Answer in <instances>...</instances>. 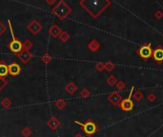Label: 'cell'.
Masks as SVG:
<instances>
[{
  "label": "cell",
  "mask_w": 163,
  "mask_h": 137,
  "mask_svg": "<svg viewBox=\"0 0 163 137\" xmlns=\"http://www.w3.org/2000/svg\"><path fill=\"white\" fill-rule=\"evenodd\" d=\"M0 104H1V106L3 107L4 109H9L11 108V106H12V100H11L10 98H3L0 102Z\"/></svg>",
  "instance_id": "19"
},
{
  "label": "cell",
  "mask_w": 163,
  "mask_h": 137,
  "mask_svg": "<svg viewBox=\"0 0 163 137\" xmlns=\"http://www.w3.org/2000/svg\"><path fill=\"white\" fill-rule=\"evenodd\" d=\"M32 134H33V130H32L31 128L25 127L21 130V135H22L23 137H30Z\"/></svg>",
  "instance_id": "20"
},
{
  "label": "cell",
  "mask_w": 163,
  "mask_h": 137,
  "mask_svg": "<svg viewBox=\"0 0 163 137\" xmlns=\"http://www.w3.org/2000/svg\"><path fill=\"white\" fill-rule=\"evenodd\" d=\"M100 46H101L100 43L98 42L97 39H92V41L88 44V49L92 52H95L100 49Z\"/></svg>",
  "instance_id": "13"
},
{
  "label": "cell",
  "mask_w": 163,
  "mask_h": 137,
  "mask_svg": "<svg viewBox=\"0 0 163 137\" xmlns=\"http://www.w3.org/2000/svg\"><path fill=\"white\" fill-rule=\"evenodd\" d=\"M153 56L154 59L157 64H161L163 62V48H156V50H153Z\"/></svg>",
  "instance_id": "11"
},
{
  "label": "cell",
  "mask_w": 163,
  "mask_h": 137,
  "mask_svg": "<svg viewBox=\"0 0 163 137\" xmlns=\"http://www.w3.org/2000/svg\"><path fill=\"white\" fill-rule=\"evenodd\" d=\"M8 25H9L10 31H11V34H12V40L9 43V50L14 54H18L21 50H23V43L18 40L14 35V33H13V29L12 27V24H11V20H8Z\"/></svg>",
  "instance_id": "3"
},
{
  "label": "cell",
  "mask_w": 163,
  "mask_h": 137,
  "mask_svg": "<svg viewBox=\"0 0 163 137\" xmlns=\"http://www.w3.org/2000/svg\"><path fill=\"white\" fill-rule=\"evenodd\" d=\"M7 84H8L7 80L5 79V78H2V77H0V91H1L5 87H6Z\"/></svg>",
  "instance_id": "29"
},
{
  "label": "cell",
  "mask_w": 163,
  "mask_h": 137,
  "mask_svg": "<svg viewBox=\"0 0 163 137\" xmlns=\"http://www.w3.org/2000/svg\"><path fill=\"white\" fill-rule=\"evenodd\" d=\"M45 3L48 5H55V4H57V0H46Z\"/></svg>",
  "instance_id": "33"
},
{
  "label": "cell",
  "mask_w": 163,
  "mask_h": 137,
  "mask_svg": "<svg viewBox=\"0 0 163 137\" xmlns=\"http://www.w3.org/2000/svg\"><path fill=\"white\" fill-rule=\"evenodd\" d=\"M42 28H43L42 24L37 20L31 21V22L29 23V25L27 26V29H28L32 34H34V35L38 34L40 31H42Z\"/></svg>",
  "instance_id": "7"
},
{
  "label": "cell",
  "mask_w": 163,
  "mask_h": 137,
  "mask_svg": "<svg viewBox=\"0 0 163 137\" xmlns=\"http://www.w3.org/2000/svg\"><path fill=\"white\" fill-rule=\"evenodd\" d=\"M137 53H138V56L144 59V60H147V59H149L151 56H153V50H152L150 43L141 46L137 50Z\"/></svg>",
  "instance_id": "6"
},
{
  "label": "cell",
  "mask_w": 163,
  "mask_h": 137,
  "mask_svg": "<svg viewBox=\"0 0 163 137\" xmlns=\"http://www.w3.org/2000/svg\"><path fill=\"white\" fill-rule=\"evenodd\" d=\"M106 82H107V84H108L109 86H111V87H114V86L116 85L117 79H116V77L114 76V75H110V76L107 78Z\"/></svg>",
  "instance_id": "22"
},
{
  "label": "cell",
  "mask_w": 163,
  "mask_h": 137,
  "mask_svg": "<svg viewBox=\"0 0 163 137\" xmlns=\"http://www.w3.org/2000/svg\"><path fill=\"white\" fill-rule=\"evenodd\" d=\"M61 31H62V29H61L57 25H55V24L52 25L51 26V28L49 29L50 35L53 36V37H58L59 36V34L61 33Z\"/></svg>",
  "instance_id": "14"
},
{
  "label": "cell",
  "mask_w": 163,
  "mask_h": 137,
  "mask_svg": "<svg viewBox=\"0 0 163 137\" xmlns=\"http://www.w3.org/2000/svg\"><path fill=\"white\" fill-rule=\"evenodd\" d=\"M74 137H84L83 135H82V134L81 133H76V135H74Z\"/></svg>",
  "instance_id": "34"
},
{
  "label": "cell",
  "mask_w": 163,
  "mask_h": 137,
  "mask_svg": "<svg viewBox=\"0 0 163 137\" xmlns=\"http://www.w3.org/2000/svg\"><path fill=\"white\" fill-rule=\"evenodd\" d=\"M65 90L67 91L68 94H74L77 91V86L74 84V82H69L68 84L65 86Z\"/></svg>",
  "instance_id": "16"
},
{
  "label": "cell",
  "mask_w": 163,
  "mask_h": 137,
  "mask_svg": "<svg viewBox=\"0 0 163 137\" xmlns=\"http://www.w3.org/2000/svg\"><path fill=\"white\" fill-rule=\"evenodd\" d=\"M16 55H17V58L19 59L23 64H28L31 61V59L33 58V53H32L30 50H22Z\"/></svg>",
  "instance_id": "8"
},
{
  "label": "cell",
  "mask_w": 163,
  "mask_h": 137,
  "mask_svg": "<svg viewBox=\"0 0 163 137\" xmlns=\"http://www.w3.org/2000/svg\"><path fill=\"white\" fill-rule=\"evenodd\" d=\"M9 74V67L4 61H0V77L5 78Z\"/></svg>",
  "instance_id": "15"
},
{
  "label": "cell",
  "mask_w": 163,
  "mask_h": 137,
  "mask_svg": "<svg viewBox=\"0 0 163 137\" xmlns=\"http://www.w3.org/2000/svg\"><path fill=\"white\" fill-rule=\"evenodd\" d=\"M6 31H7V27H6V25H5L4 23L0 22V35L4 34L5 33H6Z\"/></svg>",
  "instance_id": "30"
},
{
  "label": "cell",
  "mask_w": 163,
  "mask_h": 137,
  "mask_svg": "<svg viewBox=\"0 0 163 137\" xmlns=\"http://www.w3.org/2000/svg\"><path fill=\"white\" fill-rule=\"evenodd\" d=\"M116 88L117 90H124L125 88H126V84L123 82V81H117L116 85Z\"/></svg>",
  "instance_id": "26"
},
{
  "label": "cell",
  "mask_w": 163,
  "mask_h": 137,
  "mask_svg": "<svg viewBox=\"0 0 163 137\" xmlns=\"http://www.w3.org/2000/svg\"><path fill=\"white\" fill-rule=\"evenodd\" d=\"M72 12H73L72 8L64 0L57 2V4L52 8V12L61 21L65 20V18L68 17Z\"/></svg>",
  "instance_id": "2"
},
{
  "label": "cell",
  "mask_w": 163,
  "mask_h": 137,
  "mask_svg": "<svg viewBox=\"0 0 163 137\" xmlns=\"http://www.w3.org/2000/svg\"><path fill=\"white\" fill-rule=\"evenodd\" d=\"M66 105H67V102L64 100V99H61V98L57 99V100L53 103V106L58 109H63L66 107Z\"/></svg>",
  "instance_id": "17"
},
{
  "label": "cell",
  "mask_w": 163,
  "mask_h": 137,
  "mask_svg": "<svg viewBox=\"0 0 163 137\" xmlns=\"http://www.w3.org/2000/svg\"><path fill=\"white\" fill-rule=\"evenodd\" d=\"M110 1H88L82 0L79 2L81 6L93 18H97L99 15L110 6Z\"/></svg>",
  "instance_id": "1"
},
{
  "label": "cell",
  "mask_w": 163,
  "mask_h": 137,
  "mask_svg": "<svg viewBox=\"0 0 163 137\" xmlns=\"http://www.w3.org/2000/svg\"><path fill=\"white\" fill-rule=\"evenodd\" d=\"M108 101L110 102L111 104H113L114 106H119L120 102L122 101V97L121 95L119 94L116 91H114V92H111L110 94L108 95Z\"/></svg>",
  "instance_id": "9"
},
{
  "label": "cell",
  "mask_w": 163,
  "mask_h": 137,
  "mask_svg": "<svg viewBox=\"0 0 163 137\" xmlns=\"http://www.w3.org/2000/svg\"><path fill=\"white\" fill-rule=\"evenodd\" d=\"M133 99H135V101L139 102V101H141V100L143 99L144 95H143V93L141 92L139 90H138L135 91V93H133Z\"/></svg>",
  "instance_id": "24"
},
{
  "label": "cell",
  "mask_w": 163,
  "mask_h": 137,
  "mask_svg": "<svg viewBox=\"0 0 163 137\" xmlns=\"http://www.w3.org/2000/svg\"><path fill=\"white\" fill-rule=\"evenodd\" d=\"M90 94H91V91L86 88H84L83 90L80 91V96L83 98H88L90 96Z\"/></svg>",
  "instance_id": "27"
},
{
  "label": "cell",
  "mask_w": 163,
  "mask_h": 137,
  "mask_svg": "<svg viewBox=\"0 0 163 137\" xmlns=\"http://www.w3.org/2000/svg\"><path fill=\"white\" fill-rule=\"evenodd\" d=\"M60 125H61V122L55 116H52L47 122V126L52 130H55L57 128L60 127Z\"/></svg>",
  "instance_id": "12"
},
{
  "label": "cell",
  "mask_w": 163,
  "mask_h": 137,
  "mask_svg": "<svg viewBox=\"0 0 163 137\" xmlns=\"http://www.w3.org/2000/svg\"><path fill=\"white\" fill-rule=\"evenodd\" d=\"M133 93V87L131 88V90H130V93H129V96H128V98L122 99V101L120 102L119 107H120V109H121L122 111H131L133 109V102L132 100Z\"/></svg>",
  "instance_id": "5"
},
{
  "label": "cell",
  "mask_w": 163,
  "mask_h": 137,
  "mask_svg": "<svg viewBox=\"0 0 163 137\" xmlns=\"http://www.w3.org/2000/svg\"><path fill=\"white\" fill-rule=\"evenodd\" d=\"M34 47V43L29 39H26L25 41L23 42V50H30V49Z\"/></svg>",
  "instance_id": "23"
},
{
  "label": "cell",
  "mask_w": 163,
  "mask_h": 137,
  "mask_svg": "<svg viewBox=\"0 0 163 137\" xmlns=\"http://www.w3.org/2000/svg\"><path fill=\"white\" fill-rule=\"evenodd\" d=\"M8 67H9V74L11 75V76L15 77V76H17V75L20 74L21 67L19 66V64L12 62V63H11Z\"/></svg>",
  "instance_id": "10"
},
{
  "label": "cell",
  "mask_w": 163,
  "mask_h": 137,
  "mask_svg": "<svg viewBox=\"0 0 163 137\" xmlns=\"http://www.w3.org/2000/svg\"><path fill=\"white\" fill-rule=\"evenodd\" d=\"M154 17H156V19H161L163 17V12L161 10H156V12H154Z\"/></svg>",
  "instance_id": "32"
},
{
  "label": "cell",
  "mask_w": 163,
  "mask_h": 137,
  "mask_svg": "<svg viewBox=\"0 0 163 137\" xmlns=\"http://www.w3.org/2000/svg\"><path fill=\"white\" fill-rule=\"evenodd\" d=\"M156 96L153 92L149 93V94L147 95V100H148L149 102H154V100H156Z\"/></svg>",
  "instance_id": "31"
},
{
  "label": "cell",
  "mask_w": 163,
  "mask_h": 137,
  "mask_svg": "<svg viewBox=\"0 0 163 137\" xmlns=\"http://www.w3.org/2000/svg\"><path fill=\"white\" fill-rule=\"evenodd\" d=\"M114 68H116V65H114L113 62H111V61H108V62H106L105 63V66H104V69H106V71H109V72H111L112 71H114Z\"/></svg>",
  "instance_id": "25"
},
{
  "label": "cell",
  "mask_w": 163,
  "mask_h": 137,
  "mask_svg": "<svg viewBox=\"0 0 163 137\" xmlns=\"http://www.w3.org/2000/svg\"><path fill=\"white\" fill-rule=\"evenodd\" d=\"M58 38H59L61 42L66 43L67 41H69V39H70V34H69V33H67L66 31H62L61 33L59 34V36H58Z\"/></svg>",
  "instance_id": "18"
},
{
  "label": "cell",
  "mask_w": 163,
  "mask_h": 137,
  "mask_svg": "<svg viewBox=\"0 0 163 137\" xmlns=\"http://www.w3.org/2000/svg\"><path fill=\"white\" fill-rule=\"evenodd\" d=\"M74 123L77 125H79L80 127L82 128V130L84 131V133L89 137L93 135L97 130V126L92 119H88L86 122H84V123H81V122H79V121L76 120Z\"/></svg>",
  "instance_id": "4"
},
{
  "label": "cell",
  "mask_w": 163,
  "mask_h": 137,
  "mask_svg": "<svg viewBox=\"0 0 163 137\" xmlns=\"http://www.w3.org/2000/svg\"><path fill=\"white\" fill-rule=\"evenodd\" d=\"M104 66H105V63H103V62H98L95 64V68L97 71H102L103 69H104Z\"/></svg>",
  "instance_id": "28"
},
{
  "label": "cell",
  "mask_w": 163,
  "mask_h": 137,
  "mask_svg": "<svg viewBox=\"0 0 163 137\" xmlns=\"http://www.w3.org/2000/svg\"><path fill=\"white\" fill-rule=\"evenodd\" d=\"M53 60V56L50 54V53H45V54H43L41 56V61L42 63L46 64V65H48L49 63H51V61Z\"/></svg>",
  "instance_id": "21"
}]
</instances>
